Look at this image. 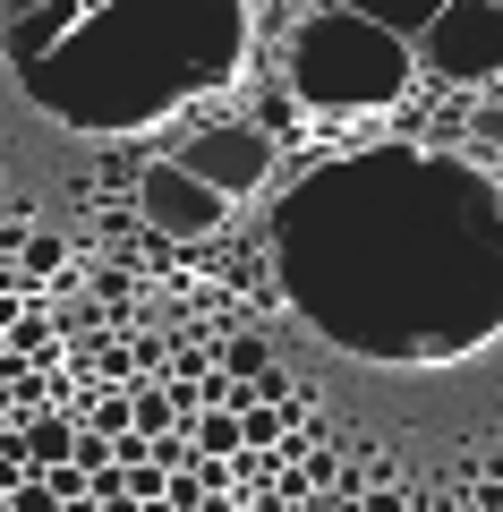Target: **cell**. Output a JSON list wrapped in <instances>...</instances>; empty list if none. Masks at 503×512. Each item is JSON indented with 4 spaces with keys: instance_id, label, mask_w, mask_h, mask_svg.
Masks as SVG:
<instances>
[{
    "instance_id": "4",
    "label": "cell",
    "mask_w": 503,
    "mask_h": 512,
    "mask_svg": "<svg viewBox=\"0 0 503 512\" xmlns=\"http://www.w3.org/2000/svg\"><path fill=\"white\" fill-rule=\"evenodd\" d=\"M137 205H145V222H154L162 239H205L222 214H231V197H214L205 180H188V171L171 163V154L137 171Z\"/></svg>"
},
{
    "instance_id": "8",
    "label": "cell",
    "mask_w": 503,
    "mask_h": 512,
    "mask_svg": "<svg viewBox=\"0 0 503 512\" xmlns=\"http://www.w3.org/2000/svg\"><path fill=\"white\" fill-rule=\"evenodd\" d=\"M69 470H111V436H103V427H77V444H69Z\"/></svg>"
},
{
    "instance_id": "6",
    "label": "cell",
    "mask_w": 503,
    "mask_h": 512,
    "mask_svg": "<svg viewBox=\"0 0 503 512\" xmlns=\"http://www.w3.org/2000/svg\"><path fill=\"white\" fill-rule=\"evenodd\" d=\"M128 427H137V436H162V427H180V410H171V393H154V384H137V393H128Z\"/></svg>"
},
{
    "instance_id": "1",
    "label": "cell",
    "mask_w": 503,
    "mask_h": 512,
    "mask_svg": "<svg viewBox=\"0 0 503 512\" xmlns=\"http://www.w3.org/2000/svg\"><path fill=\"white\" fill-rule=\"evenodd\" d=\"M410 43L401 35H384V26H367V18H350V9H299V26L282 35V94L299 111H384V103H401L410 94Z\"/></svg>"
},
{
    "instance_id": "10",
    "label": "cell",
    "mask_w": 503,
    "mask_h": 512,
    "mask_svg": "<svg viewBox=\"0 0 503 512\" xmlns=\"http://www.w3.org/2000/svg\"><path fill=\"white\" fill-rule=\"evenodd\" d=\"M495 171H503V163H495Z\"/></svg>"
},
{
    "instance_id": "7",
    "label": "cell",
    "mask_w": 503,
    "mask_h": 512,
    "mask_svg": "<svg viewBox=\"0 0 503 512\" xmlns=\"http://www.w3.org/2000/svg\"><path fill=\"white\" fill-rule=\"evenodd\" d=\"M214 367H222V376H239V384H256V376H265V342H231V350H214Z\"/></svg>"
},
{
    "instance_id": "9",
    "label": "cell",
    "mask_w": 503,
    "mask_h": 512,
    "mask_svg": "<svg viewBox=\"0 0 503 512\" xmlns=\"http://www.w3.org/2000/svg\"><path fill=\"white\" fill-rule=\"evenodd\" d=\"M197 512H239V495H205V504Z\"/></svg>"
},
{
    "instance_id": "2",
    "label": "cell",
    "mask_w": 503,
    "mask_h": 512,
    "mask_svg": "<svg viewBox=\"0 0 503 512\" xmlns=\"http://www.w3.org/2000/svg\"><path fill=\"white\" fill-rule=\"evenodd\" d=\"M410 60H427L444 86H495L503 77V9L495 0H444L435 26L410 43Z\"/></svg>"
},
{
    "instance_id": "3",
    "label": "cell",
    "mask_w": 503,
    "mask_h": 512,
    "mask_svg": "<svg viewBox=\"0 0 503 512\" xmlns=\"http://www.w3.org/2000/svg\"><path fill=\"white\" fill-rule=\"evenodd\" d=\"M171 163H180L188 180H205L214 197H256V180L282 163V146H273L256 120H231V128H197Z\"/></svg>"
},
{
    "instance_id": "5",
    "label": "cell",
    "mask_w": 503,
    "mask_h": 512,
    "mask_svg": "<svg viewBox=\"0 0 503 512\" xmlns=\"http://www.w3.org/2000/svg\"><path fill=\"white\" fill-rule=\"evenodd\" d=\"M333 9H350V18H367V26H384V35L418 43V35L435 26V9H444V0H333Z\"/></svg>"
}]
</instances>
